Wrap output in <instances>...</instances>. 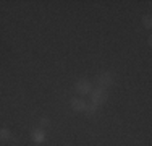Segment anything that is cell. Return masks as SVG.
Listing matches in <instances>:
<instances>
[{"label": "cell", "mask_w": 152, "mask_h": 146, "mask_svg": "<svg viewBox=\"0 0 152 146\" xmlns=\"http://www.w3.org/2000/svg\"><path fill=\"white\" fill-rule=\"evenodd\" d=\"M39 125H41L42 128H45V127H49V119H41V122H39Z\"/></svg>", "instance_id": "9c48e42d"}, {"label": "cell", "mask_w": 152, "mask_h": 146, "mask_svg": "<svg viewBox=\"0 0 152 146\" xmlns=\"http://www.w3.org/2000/svg\"><path fill=\"white\" fill-rule=\"evenodd\" d=\"M76 93L81 94V96H86V94H91L92 91V85L89 80H78L76 81Z\"/></svg>", "instance_id": "7a4b0ae2"}, {"label": "cell", "mask_w": 152, "mask_h": 146, "mask_svg": "<svg viewBox=\"0 0 152 146\" xmlns=\"http://www.w3.org/2000/svg\"><path fill=\"white\" fill-rule=\"evenodd\" d=\"M144 26H146L147 29H151V26H152V20H151V16H146V18H144Z\"/></svg>", "instance_id": "ba28073f"}, {"label": "cell", "mask_w": 152, "mask_h": 146, "mask_svg": "<svg viewBox=\"0 0 152 146\" xmlns=\"http://www.w3.org/2000/svg\"><path fill=\"white\" fill-rule=\"evenodd\" d=\"M70 105H71V109H73L75 112H84V109H86V102L81 99V97H73V99L70 101Z\"/></svg>", "instance_id": "277c9868"}, {"label": "cell", "mask_w": 152, "mask_h": 146, "mask_svg": "<svg viewBox=\"0 0 152 146\" xmlns=\"http://www.w3.org/2000/svg\"><path fill=\"white\" fill-rule=\"evenodd\" d=\"M84 112L88 115H94L97 112V105H94V104H88L86 105V109H84Z\"/></svg>", "instance_id": "52a82bcc"}, {"label": "cell", "mask_w": 152, "mask_h": 146, "mask_svg": "<svg viewBox=\"0 0 152 146\" xmlns=\"http://www.w3.org/2000/svg\"><path fill=\"white\" fill-rule=\"evenodd\" d=\"M107 97H108V94H107V89L105 88H96V89H92L91 91V104L94 105H102L104 102L107 101Z\"/></svg>", "instance_id": "6da1fadb"}, {"label": "cell", "mask_w": 152, "mask_h": 146, "mask_svg": "<svg viewBox=\"0 0 152 146\" xmlns=\"http://www.w3.org/2000/svg\"><path fill=\"white\" fill-rule=\"evenodd\" d=\"M97 81H99V86H100V88H105V89H107V88L112 86V85H113V81H115L113 73H110V72L100 73L99 78H97Z\"/></svg>", "instance_id": "3957f363"}, {"label": "cell", "mask_w": 152, "mask_h": 146, "mask_svg": "<svg viewBox=\"0 0 152 146\" xmlns=\"http://www.w3.org/2000/svg\"><path fill=\"white\" fill-rule=\"evenodd\" d=\"M31 136H32V141H34L36 145H41V143L45 141V133H44L42 128H34L32 133H31Z\"/></svg>", "instance_id": "5b68a950"}, {"label": "cell", "mask_w": 152, "mask_h": 146, "mask_svg": "<svg viewBox=\"0 0 152 146\" xmlns=\"http://www.w3.org/2000/svg\"><path fill=\"white\" fill-rule=\"evenodd\" d=\"M12 131H10L8 128H0V140L2 141H10L12 140Z\"/></svg>", "instance_id": "8992f818"}]
</instances>
